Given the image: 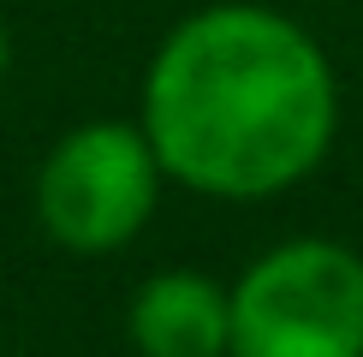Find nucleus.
I'll use <instances>...</instances> for the list:
<instances>
[{
	"mask_svg": "<svg viewBox=\"0 0 363 357\" xmlns=\"http://www.w3.org/2000/svg\"><path fill=\"white\" fill-rule=\"evenodd\" d=\"M138 125L173 185L262 203L310 178L340 131L328 48L262 0H215L161 36Z\"/></svg>",
	"mask_w": 363,
	"mask_h": 357,
	"instance_id": "obj_1",
	"label": "nucleus"
},
{
	"mask_svg": "<svg viewBox=\"0 0 363 357\" xmlns=\"http://www.w3.org/2000/svg\"><path fill=\"white\" fill-rule=\"evenodd\" d=\"M226 357H363V256L340 238H286L226 286Z\"/></svg>",
	"mask_w": 363,
	"mask_h": 357,
	"instance_id": "obj_2",
	"label": "nucleus"
},
{
	"mask_svg": "<svg viewBox=\"0 0 363 357\" xmlns=\"http://www.w3.org/2000/svg\"><path fill=\"white\" fill-rule=\"evenodd\" d=\"M161 173L138 119L72 125L36 167V220L72 256H113L155 220Z\"/></svg>",
	"mask_w": 363,
	"mask_h": 357,
	"instance_id": "obj_3",
	"label": "nucleus"
},
{
	"mask_svg": "<svg viewBox=\"0 0 363 357\" xmlns=\"http://www.w3.org/2000/svg\"><path fill=\"white\" fill-rule=\"evenodd\" d=\"M125 334L138 357H226L233 298L203 268H161L131 292Z\"/></svg>",
	"mask_w": 363,
	"mask_h": 357,
	"instance_id": "obj_4",
	"label": "nucleus"
},
{
	"mask_svg": "<svg viewBox=\"0 0 363 357\" xmlns=\"http://www.w3.org/2000/svg\"><path fill=\"white\" fill-rule=\"evenodd\" d=\"M6 66H12V36H6V24H0V78H6Z\"/></svg>",
	"mask_w": 363,
	"mask_h": 357,
	"instance_id": "obj_5",
	"label": "nucleus"
}]
</instances>
